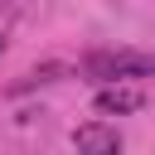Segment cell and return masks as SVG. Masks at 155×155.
<instances>
[{
	"mask_svg": "<svg viewBox=\"0 0 155 155\" xmlns=\"http://www.w3.org/2000/svg\"><path fill=\"white\" fill-rule=\"evenodd\" d=\"M63 73H68L63 63H44V68H34V73H24V78H19V82H15L10 92H29V87H39V82H58Z\"/></svg>",
	"mask_w": 155,
	"mask_h": 155,
	"instance_id": "277c9868",
	"label": "cell"
},
{
	"mask_svg": "<svg viewBox=\"0 0 155 155\" xmlns=\"http://www.w3.org/2000/svg\"><path fill=\"white\" fill-rule=\"evenodd\" d=\"M0 53H5V39H0Z\"/></svg>",
	"mask_w": 155,
	"mask_h": 155,
	"instance_id": "5b68a950",
	"label": "cell"
},
{
	"mask_svg": "<svg viewBox=\"0 0 155 155\" xmlns=\"http://www.w3.org/2000/svg\"><path fill=\"white\" fill-rule=\"evenodd\" d=\"M82 73L107 82V87H116L126 78H155V53H145V48H97V53L82 58Z\"/></svg>",
	"mask_w": 155,
	"mask_h": 155,
	"instance_id": "6da1fadb",
	"label": "cell"
},
{
	"mask_svg": "<svg viewBox=\"0 0 155 155\" xmlns=\"http://www.w3.org/2000/svg\"><path fill=\"white\" fill-rule=\"evenodd\" d=\"M92 107H97L102 116H131V111H140V107H145V92H140V87H121V82H116V87H102Z\"/></svg>",
	"mask_w": 155,
	"mask_h": 155,
	"instance_id": "3957f363",
	"label": "cell"
},
{
	"mask_svg": "<svg viewBox=\"0 0 155 155\" xmlns=\"http://www.w3.org/2000/svg\"><path fill=\"white\" fill-rule=\"evenodd\" d=\"M73 145H78V155H121V136L107 121H82L73 131Z\"/></svg>",
	"mask_w": 155,
	"mask_h": 155,
	"instance_id": "7a4b0ae2",
	"label": "cell"
}]
</instances>
